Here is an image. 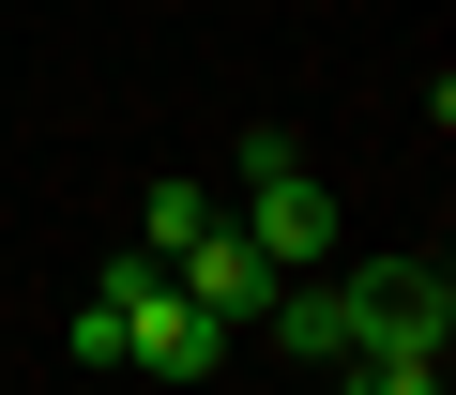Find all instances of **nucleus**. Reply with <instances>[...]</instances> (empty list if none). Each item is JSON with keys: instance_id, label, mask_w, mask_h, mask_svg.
Wrapping results in <instances>:
<instances>
[{"instance_id": "nucleus-1", "label": "nucleus", "mask_w": 456, "mask_h": 395, "mask_svg": "<svg viewBox=\"0 0 456 395\" xmlns=\"http://www.w3.org/2000/svg\"><path fill=\"white\" fill-rule=\"evenodd\" d=\"M107 289H122V365H137V380H213V365H228V319H213L167 259H137V244H122V259H107Z\"/></svg>"}, {"instance_id": "nucleus-2", "label": "nucleus", "mask_w": 456, "mask_h": 395, "mask_svg": "<svg viewBox=\"0 0 456 395\" xmlns=\"http://www.w3.org/2000/svg\"><path fill=\"white\" fill-rule=\"evenodd\" d=\"M259 244V274H320L335 259V198H320V167L289 152V137H244V214H228Z\"/></svg>"}, {"instance_id": "nucleus-3", "label": "nucleus", "mask_w": 456, "mask_h": 395, "mask_svg": "<svg viewBox=\"0 0 456 395\" xmlns=\"http://www.w3.org/2000/svg\"><path fill=\"white\" fill-rule=\"evenodd\" d=\"M335 289H350V365H441V335H456L441 259H365V274H335Z\"/></svg>"}, {"instance_id": "nucleus-4", "label": "nucleus", "mask_w": 456, "mask_h": 395, "mask_svg": "<svg viewBox=\"0 0 456 395\" xmlns=\"http://www.w3.org/2000/svg\"><path fill=\"white\" fill-rule=\"evenodd\" d=\"M167 274H183V289H198V304H213L228 335H244V319H259V304L289 289V274H259V244H244V229H228V214H213V229H198V244H183Z\"/></svg>"}, {"instance_id": "nucleus-5", "label": "nucleus", "mask_w": 456, "mask_h": 395, "mask_svg": "<svg viewBox=\"0 0 456 395\" xmlns=\"http://www.w3.org/2000/svg\"><path fill=\"white\" fill-rule=\"evenodd\" d=\"M259 335H274L289 365H320V380H335V365H350V289H335V274H289V289L259 304Z\"/></svg>"}, {"instance_id": "nucleus-6", "label": "nucleus", "mask_w": 456, "mask_h": 395, "mask_svg": "<svg viewBox=\"0 0 456 395\" xmlns=\"http://www.w3.org/2000/svg\"><path fill=\"white\" fill-rule=\"evenodd\" d=\"M198 229H213V198H198V182H152V198H137V259H183Z\"/></svg>"}, {"instance_id": "nucleus-7", "label": "nucleus", "mask_w": 456, "mask_h": 395, "mask_svg": "<svg viewBox=\"0 0 456 395\" xmlns=\"http://www.w3.org/2000/svg\"><path fill=\"white\" fill-rule=\"evenodd\" d=\"M61 350H77V365H122V289H107V274H92V304L61 319Z\"/></svg>"}, {"instance_id": "nucleus-8", "label": "nucleus", "mask_w": 456, "mask_h": 395, "mask_svg": "<svg viewBox=\"0 0 456 395\" xmlns=\"http://www.w3.org/2000/svg\"><path fill=\"white\" fill-rule=\"evenodd\" d=\"M335 395H441V365H335Z\"/></svg>"}]
</instances>
